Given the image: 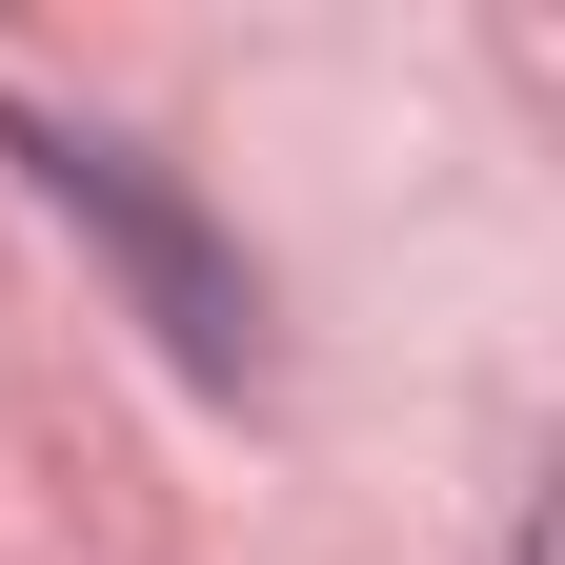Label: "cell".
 <instances>
[{
    "instance_id": "1",
    "label": "cell",
    "mask_w": 565,
    "mask_h": 565,
    "mask_svg": "<svg viewBox=\"0 0 565 565\" xmlns=\"http://www.w3.org/2000/svg\"><path fill=\"white\" fill-rule=\"evenodd\" d=\"M0 141H21V162H41V202H61V223H82V243L141 282V323L182 343V384H263V282H243V243L202 223V202L141 162V141H102V121H41V102L0 121Z\"/></svg>"
}]
</instances>
